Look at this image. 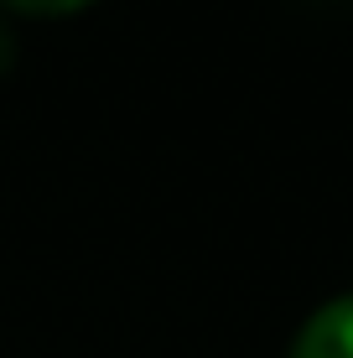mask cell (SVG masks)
<instances>
[{
    "instance_id": "7a4b0ae2",
    "label": "cell",
    "mask_w": 353,
    "mask_h": 358,
    "mask_svg": "<svg viewBox=\"0 0 353 358\" xmlns=\"http://www.w3.org/2000/svg\"><path fill=\"white\" fill-rule=\"evenodd\" d=\"M10 10H27V16H68V10H83L89 0H6Z\"/></svg>"
},
{
    "instance_id": "3957f363",
    "label": "cell",
    "mask_w": 353,
    "mask_h": 358,
    "mask_svg": "<svg viewBox=\"0 0 353 358\" xmlns=\"http://www.w3.org/2000/svg\"><path fill=\"white\" fill-rule=\"evenodd\" d=\"M10 63H16V42H10V31L0 27V73H10Z\"/></svg>"
},
{
    "instance_id": "6da1fadb",
    "label": "cell",
    "mask_w": 353,
    "mask_h": 358,
    "mask_svg": "<svg viewBox=\"0 0 353 358\" xmlns=\"http://www.w3.org/2000/svg\"><path fill=\"white\" fill-rule=\"evenodd\" d=\"M286 358H353V296H338V301L317 306L301 322Z\"/></svg>"
}]
</instances>
